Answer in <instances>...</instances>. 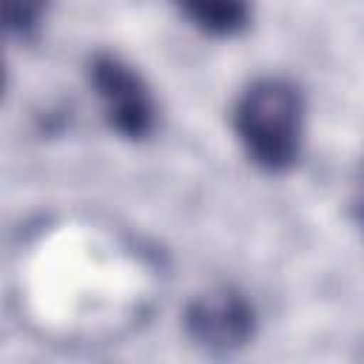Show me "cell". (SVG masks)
<instances>
[{"label":"cell","mask_w":364,"mask_h":364,"mask_svg":"<svg viewBox=\"0 0 364 364\" xmlns=\"http://www.w3.org/2000/svg\"><path fill=\"white\" fill-rule=\"evenodd\" d=\"M91 82L100 94L108 122L128 139H142L154 131V100L142 77L114 54L91 60Z\"/></svg>","instance_id":"2"},{"label":"cell","mask_w":364,"mask_h":364,"mask_svg":"<svg viewBox=\"0 0 364 364\" xmlns=\"http://www.w3.org/2000/svg\"><path fill=\"white\" fill-rule=\"evenodd\" d=\"M185 327L196 344L213 353H228L253 336V307L236 290L216 287L188 304Z\"/></svg>","instance_id":"3"},{"label":"cell","mask_w":364,"mask_h":364,"mask_svg":"<svg viewBox=\"0 0 364 364\" xmlns=\"http://www.w3.org/2000/svg\"><path fill=\"white\" fill-rule=\"evenodd\" d=\"M40 14V6H9L6 9V26L11 28V31H20V34H26V31H31L34 28V17Z\"/></svg>","instance_id":"5"},{"label":"cell","mask_w":364,"mask_h":364,"mask_svg":"<svg viewBox=\"0 0 364 364\" xmlns=\"http://www.w3.org/2000/svg\"><path fill=\"white\" fill-rule=\"evenodd\" d=\"M233 125L259 168L284 171L296 162L301 145V97L287 80H256L239 97Z\"/></svg>","instance_id":"1"},{"label":"cell","mask_w":364,"mask_h":364,"mask_svg":"<svg viewBox=\"0 0 364 364\" xmlns=\"http://www.w3.org/2000/svg\"><path fill=\"white\" fill-rule=\"evenodd\" d=\"M199 28L210 31V34H233L247 23V6L245 3H185L182 9Z\"/></svg>","instance_id":"4"}]
</instances>
